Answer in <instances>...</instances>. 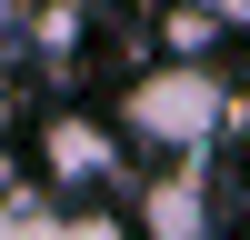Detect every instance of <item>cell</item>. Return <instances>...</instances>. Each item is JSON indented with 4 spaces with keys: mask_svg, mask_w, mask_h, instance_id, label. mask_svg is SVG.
<instances>
[{
    "mask_svg": "<svg viewBox=\"0 0 250 240\" xmlns=\"http://www.w3.org/2000/svg\"><path fill=\"white\" fill-rule=\"evenodd\" d=\"M120 140H140V150L160 160H210L220 130H230V80L210 70V60H160V70H140L130 90H120Z\"/></svg>",
    "mask_w": 250,
    "mask_h": 240,
    "instance_id": "cell-1",
    "label": "cell"
},
{
    "mask_svg": "<svg viewBox=\"0 0 250 240\" xmlns=\"http://www.w3.org/2000/svg\"><path fill=\"white\" fill-rule=\"evenodd\" d=\"M0 10H30V0H0Z\"/></svg>",
    "mask_w": 250,
    "mask_h": 240,
    "instance_id": "cell-6",
    "label": "cell"
},
{
    "mask_svg": "<svg viewBox=\"0 0 250 240\" xmlns=\"http://www.w3.org/2000/svg\"><path fill=\"white\" fill-rule=\"evenodd\" d=\"M120 150H130V140H120L110 120H90V110H50L40 120V180H50L60 200H100L120 180Z\"/></svg>",
    "mask_w": 250,
    "mask_h": 240,
    "instance_id": "cell-2",
    "label": "cell"
},
{
    "mask_svg": "<svg viewBox=\"0 0 250 240\" xmlns=\"http://www.w3.org/2000/svg\"><path fill=\"white\" fill-rule=\"evenodd\" d=\"M210 160H170V170L140 190V230L130 240H210L220 230V210H210Z\"/></svg>",
    "mask_w": 250,
    "mask_h": 240,
    "instance_id": "cell-3",
    "label": "cell"
},
{
    "mask_svg": "<svg viewBox=\"0 0 250 240\" xmlns=\"http://www.w3.org/2000/svg\"><path fill=\"white\" fill-rule=\"evenodd\" d=\"M0 240H130V220L90 200H0Z\"/></svg>",
    "mask_w": 250,
    "mask_h": 240,
    "instance_id": "cell-4",
    "label": "cell"
},
{
    "mask_svg": "<svg viewBox=\"0 0 250 240\" xmlns=\"http://www.w3.org/2000/svg\"><path fill=\"white\" fill-rule=\"evenodd\" d=\"M190 10H210V20H220V30H230V20L250 10V0H190Z\"/></svg>",
    "mask_w": 250,
    "mask_h": 240,
    "instance_id": "cell-5",
    "label": "cell"
}]
</instances>
